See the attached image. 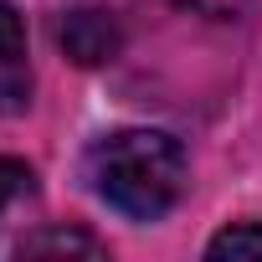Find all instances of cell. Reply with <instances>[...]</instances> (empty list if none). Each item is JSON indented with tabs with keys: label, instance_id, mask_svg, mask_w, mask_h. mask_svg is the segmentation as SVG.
Returning <instances> with one entry per match:
<instances>
[{
	"label": "cell",
	"instance_id": "obj_1",
	"mask_svg": "<svg viewBox=\"0 0 262 262\" xmlns=\"http://www.w3.org/2000/svg\"><path fill=\"white\" fill-rule=\"evenodd\" d=\"M93 190L128 221H160L185 190V149L160 128H118L88 149Z\"/></svg>",
	"mask_w": 262,
	"mask_h": 262
},
{
	"label": "cell",
	"instance_id": "obj_2",
	"mask_svg": "<svg viewBox=\"0 0 262 262\" xmlns=\"http://www.w3.org/2000/svg\"><path fill=\"white\" fill-rule=\"evenodd\" d=\"M57 41H62V52H67L77 67H103V62H113V57L123 52V26H118V16L103 11V6H77V11L62 16Z\"/></svg>",
	"mask_w": 262,
	"mask_h": 262
},
{
	"label": "cell",
	"instance_id": "obj_3",
	"mask_svg": "<svg viewBox=\"0 0 262 262\" xmlns=\"http://www.w3.org/2000/svg\"><path fill=\"white\" fill-rule=\"evenodd\" d=\"M72 252L77 257H103V247L77 226H47V231L21 242V257H72Z\"/></svg>",
	"mask_w": 262,
	"mask_h": 262
},
{
	"label": "cell",
	"instance_id": "obj_4",
	"mask_svg": "<svg viewBox=\"0 0 262 262\" xmlns=\"http://www.w3.org/2000/svg\"><path fill=\"white\" fill-rule=\"evenodd\" d=\"M206 257H262V226L257 221H236V226H226V231H216L211 236V247H206Z\"/></svg>",
	"mask_w": 262,
	"mask_h": 262
},
{
	"label": "cell",
	"instance_id": "obj_5",
	"mask_svg": "<svg viewBox=\"0 0 262 262\" xmlns=\"http://www.w3.org/2000/svg\"><path fill=\"white\" fill-rule=\"evenodd\" d=\"M31 190H36L31 165H21V160H6V155H0V216H6L16 201H26Z\"/></svg>",
	"mask_w": 262,
	"mask_h": 262
},
{
	"label": "cell",
	"instance_id": "obj_6",
	"mask_svg": "<svg viewBox=\"0 0 262 262\" xmlns=\"http://www.w3.org/2000/svg\"><path fill=\"white\" fill-rule=\"evenodd\" d=\"M21 52H26V21L16 16V6H0V67H16Z\"/></svg>",
	"mask_w": 262,
	"mask_h": 262
}]
</instances>
